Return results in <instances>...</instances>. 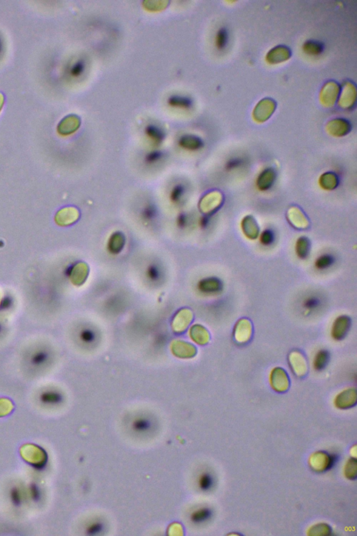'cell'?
Masks as SVG:
<instances>
[{
  "instance_id": "cell-1",
  "label": "cell",
  "mask_w": 357,
  "mask_h": 536,
  "mask_svg": "<svg viewBox=\"0 0 357 536\" xmlns=\"http://www.w3.org/2000/svg\"><path fill=\"white\" fill-rule=\"evenodd\" d=\"M53 360L52 352L47 347H36L28 352L26 357V363L32 369L46 368Z\"/></svg>"
},
{
  "instance_id": "cell-2",
  "label": "cell",
  "mask_w": 357,
  "mask_h": 536,
  "mask_svg": "<svg viewBox=\"0 0 357 536\" xmlns=\"http://www.w3.org/2000/svg\"><path fill=\"white\" fill-rule=\"evenodd\" d=\"M154 423L153 420L145 415H140L135 417L130 424L131 431L138 436H145L153 431Z\"/></svg>"
},
{
  "instance_id": "cell-3",
  "label": "cell",
  "mask_w": 357,
  "mask_h": 536,
  "mask_svg": "<svg viewBox=\"0 0 357 536\" xmlns=\"http://www.w3.org/2000/svg\"><path fill=\"white\" fill-rule=\"evenodd\" d=\"M324 306V299L318 294L309 295L304 298L301 303V308L305 315H310L317 313Z\"/></svg>"
},
{
  "instance_id": "cell-4",
  "label": "cell",
  "mask_w": 357,
  "mask_h": 536,
  "mask_svg": "<svg viewBox=\"0 0 357 536\" xmlns=\"http://www.w3.org/2000/svg\"><path fill=\"white\" fill-rule=\"evenodd\" d=\"M64 400L63 394L55 389L43 390L39 395V402L46 407H56L61 404Z\"/></svg>"
},
{
  "instance_id": "cell-5",
  "label": "cell",
  "mask_w": 357,
  "mask_h": 536,
  "mask_svg": "<svg viewBox=\"0 0 357 536\" xmlns=\"http://www.w3.org/2000/svg\"><path fill=\"white\" fill-rule=\"evenodd\" d=\"M126 244V237L121 231L111 234L107 241V249L111 254L117 255L122 252Z\"/></svg>"
},
{
  "instance_id": "cell-6",
  "label": "cell",
  "mask_w": 357,
  "mask_h": 536,
  "mask_svg": "<svg viewBox=\"0 0 357 536\" xmlns=\"http://www.w3.org/2000/svg\"><path fill=\"white\" fill-rule=\"evenodd\" d=\"M197 289L204 294H215L221 292L223 289V283L215 277L202 279L197 284Z\"/></svg>"
},
{
  "instance_id": "cell-7",
  "label": "cell",
  "mask_w": 357,
  "mask_h": 536,
  "mask_svg": "<svg viewBox=\"0 0 357 536\" xmlns=\"http://www.w3.org/2000/svg\"><path fill=\"white\" fill-rule=\"evenodd\" d=\"M178 146L183 150L197 151L204 146L202 140L193 134H183L178 140Z\"/></svg>"
},
{
  "instance_id": "cell-8",
  "label": "cell",
  "mask_w": 357,
  "mask_h": 536,
  "mask_svg": "<svg viewBox=\"0 0 357 536\" xmlns=\"http://www.w3.org/2000/svg\"><path fill=\"white\" fill-rule=\"evenodd\" d=\"M87 63L83 58L76 59L70 62L66 69V74L69 79L77 80L81 79L86 72Z\"/></svg>"
},
{
  "instance_id": "cell-9",
  "label": "cell",
  "mask_w": 357,
  "mask_h": 536,
  "mask_svg": "<svg viewBox=\"0 0 357 536\" xmlns=\"http://www.w3.org/2000/svg\"><path fill=\"white\" fill-rule=\"evenodd\" d=\"M167 104L170 107L186 110H190L194 105L191 97L182 95H171L168 97Z\"/></svg>"
},
{
  "instance_id": "cell-10",
  "label": "cell",
  "mask_w": 357,
  "mask_h": 536,
  "mask_svg": "<svg viewBox=\"0 0 357 536\" xmlns=\"http://www.w3.org/2000/svg\"><path fill=\"white\" fill-rule=\"evenodd\" d=\"M145 133L148 139L155 145H160L166 138L164 130L154 124H149L145 126Z\"/></svg>"
},
{
  "instance_id": "cell-11",
  "label": "cell",
  "mask_w": 357,
  "mask_h": 536,
  "mask_svg": "<svg viewBox=\"0 0 357 536\" xmlns=\"http://www.w3.org/2000/svg\"><path fill=\"white\" fill-rule=\"evenodd\" d=\"M275 173L271 168H267L263 171L258 178L257 185L261 191H267L271 188L274 183Z\"/></svg>"
},
{
  "instance_id": "cell-12",
  "label": "cell",
  "mask_w": 357,
  "mask_h": 536,
  "mask_svg": "<svg viewBox=\"0 0 357 536\" xmlns=\"http://www.w3.org/2000/svg\"><path fill=\"white\" fill-rule=\"evenodd\" d=\"M350 326V320L346 317H339L334 322L332 334L334 339H342L348 332Z\"/></svg>"
},
{
  "instance_id": "cell-13",
  "label": "cell",
  "mask_w": 357,
  "mask_h": 536,
  "mask_svg": "<svg viewBox=\"0 0 357 536\" xmlns=\"http://www.w3.org/2000/svg\"><path fill=\"white\" fill-rule=\"evenodd\" d=\"M79 341L86 346H91L98 340V334L91 327H82L78 333Z\"/></svg>"
},
{
  "instance_id": "cell-14",
  "label": "cell",
  "mask_w": 357,
  "mask_h": 536,
  "mask_svg": "<svg viewBox=\"0 0 357 536\" xmlns=\"http://www.w3.org/2000/svg\"><path fill=\"white\" fill-rule=\"evenodd\" d=\"M212 511L209 508H197L190 513L189 520L193 525H201L211 518Z\"/></svg>"
},
{
  "instance_id": "cell-15",
  "label": "cell",
  "mask_w": 357,
  "mask_h": 536,
  "mask_svg": "<svg viewBox=\"0 0 357 536\" xmlns=\"http://www.w3.org/2000/svg\"><path fill=\"white\" fill-rule=\"evenodd\" d=\"M106 531V524L103 520L96 519L89 522L85 529V534L89 536L103 535Z\"/></svg>"
},
{
  "instance_id": "cell-16",
  "label": "cell",
  "mask_w": 357,
  "mask_h": 536,
  "mask_svg": "<svg viewBox=\"0 0 357 536\" xmlns=\"http://www.w3.org/2000/svg\"><path fill=\"white\" fill-rule=\"evenodd\" d=\"M186 194V187L182 184H178L173 187L170 193V200L175 205L181 204Z\"/></svg>"
},
{
  "instance_id": "cell-17",
  "label": "cell",
  "mask_w": 357,
  "mask_h": 536,
  "mask_svg": "<svg viewBox=\"0 0 357 536\" xmlns=\"http://www.w3.org/2000/svg\"><path fill=\"white\" fill-rule=\"evenodd\" d=\"M146 276L147 279L150 282L155 284V283L159 282V281L162 279V270L159 266V265L152 263V264H150L147 267Z\"/></svg>"
},
{
  "instance_id": "cell-18",
  "label": "cell",
  "mask_w": 357,
  "mask_h": 536,
  "mask_svg": "<svg viewBox=\"0 0 357 536\" xmlns=\"http://www.w3.org/2000/svg\"><path fill=\"white\" fill-rule=\"evenodd\" d=\"M214 485V479L212 475L207 472L201 473L197 480V485L199 488L203 492L210 490Z\"/></svg>"
},
{
  "instance_id": "cell-19",
  "label": "cell",
  "mask_w": 357,
  "mask_h": 536,
  "mask_svg": "<svg viewBox=\"0 0 357 536\" xmlns=\"http://www.w3.org/2000/svg\"><path fill=\"white\" fill-rule=\"evenodd\" d=\"M310 249V242L308 238L301 237L296 242V254L299 258H306L307 257Z\"/></svg>"
},
{
  "instance_id": "cell-20",
  "label": "cell",
  "mask_w": 357,
  "mask_h": 536,
  "mask_svg": "<svg viewBox=\"0 0 357 536\" xmlns=\"http://www.w3.org/2000/svg\"><path fill=\"white\" fill-rule=\"evenodd\" d=\"M329 360V353L327 350H321L315 355L314 367L317 371H321L325 368Z\"/></svg>"
},
{
  "instance_id": "cell-21",
  "label": "cell",
  "mask_w": 357,
  "mask_h": 536,
  "mask_svg": "<svg viewBox=\"0 0 357 536\" xmlns=\"http://www.w3.org/2000/svg\"><path fill=\"white\" fill-rule=\"evenodd\" d=\"M157 216V208L152 204H149L143 208L141 218L147 223H152Z\"/></svg>"
},
{
  "instance_id": "cell-22",
  "label": "cell",
  "mask_w": 357,
  "mask_h": 536,
  "mask_svg": "<svg viewBox=\"0 0 357 536\" xmlns=\"http://www.w3.org/2000/svg\"><path fill=\"white\" fill-rule=\"evenodd\" d=\"M10 501L15 507H20L23 504V494L20 487L14 486L11 487L9 492Z\"/></svg>"
},
{
  "instance_id": "cell-23",
  "label": "cell",
  "mask_w": 357,
  "mask_h": 536,
  "mask_svg": "<svg viewBox=\"0 0 357 536\" xmlns=\"http://www.w3.org/2000/svg\"><path fill=\"white\" fill-rule=\"evenodd\" d=\"M335 262V258L330 254H324L320 256L315 262V266L318 270H325L330 268Z\"/></svg>"
},
{
  "instance_id": "cell-24",
  "label": "cell",
  "mask_w": 357,
  "mask_h": 536,
  "mask_svg": "<svg viewBox=\"0 0 357 536\" xmlns=\"http://www.w3.org/2000/svg\"><path fill=\"white\" fill-rule=\"evenodd\" d=\"M164 157V153L161 150H152L147 153L145 161L147 165H154L160 162Z\"/></svg>"
},
{
  "instance_id": "cell-25",
  "label": "cell",
  "mask_w": 357,
  "mask_h": 536,
  "mask_svg": "<svg viewBox=\"0 0 357 536\" xmlns=\"http://www.w3.org/2000/svg\"><path fill=\"white\" fill-rule=\"evenodd\" d=\"M228 41V34L226 29L221 28L216 34V44L219 50L224 49Z\"/></svg>"
},
{
  "instance_id": "cell-26",
  "label": "cell",
  "mask_w": 357,
  "mask_h": 536,
  "mask_svg": "<svg viewBox=\"0 0 357 536\" xmlns=\"http://www.w3.org/2000/svg\"><path fill=\"white\" fill-rule=\"evenodd\" d=\"M29 495H30L31 499H32L34 502H39L41 501V497H42V494H41V490L37 485L35 483H32L29 485Z\"/></svg>"
},
{
  "instance_id": "cell-27",
  "label": "cell",
  "mask_w": 357,
  "mask_h": 536,
  "mask_svg": "<svg viewBox=\"0 0 357 536\" xmlns=\"http://www.w3.org/2000/svg\"><path fill=\"white\" fill-rule=\"evenodd\" d=\"M261 243L265 246H268L273 243L274 241V233L271 230H265L262 233L261 237Z\"/></svg>"
},
{
  "instance_id": "cell-28",
  "label": "cell",
  "mask_w": 357,
  "mask_h": 536,
  "mask_svg": "<svg viewBox=\"0 0 357 536\" xmlns=\"http://www.w3.org/2000/svg\"><path fill=\"white\" fill-rule=\"evenodd\" d=\"M188 223H189V218H188V214L184 213H181L178 215L176 219V223L178 228H186L188 226Z\"/></svg>"
},
{
  "instance_id": "cell-29",
  "label": "cell",
  "mask_w": 357,
  "mask_h": 536,
  "mask_svg": "<svg viewBox=\"0 0 357 536\" xmlns=\"http://www.w3.org/2000/svg\"><path fill=\"white\" fill-rule=\"evenodd\" d=\"M243 159L242 158H234V159H230V161L227 163L226 169L228 171H232V170L237 169V168H240L242 166V165L244 164Z\"/></svg>"
},
{
  "instance_id": "cell-30",
  "label": "cell",
  "mask_w": 357,
  "mask_h": 536,
  "mask_svg": "<svg viewBox=\"0 0 357 536\" xmlns=\"http://www.w3.org/2000/svg\"><path fill=\"white\" fill-rule=\"evenodd\" d=\"M209 222H210V216H208V215H207V216H202L200 220V225L201 228L203 229L207 228L208 225L209 224Z\"/></svg>"
},
{
  "instance_id": "cell-31",
  "label": "cell",
  "mask_w": 357,
  "mask_h": 536,
  "mask_svg": "<svg viewBox=\"0 0 357 536\" xmlns=\"http://www.w3.org/2000/svg\"><path fill=\"white\" fill-rule=\"evenodd\" d=\"M5 52V41L2 35L0 34V58L4 56Z\"/></svg>"
}]
</instances>
